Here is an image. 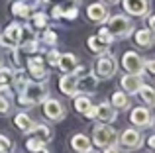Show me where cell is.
Listing matches in <instances>:
<instances>
[{"label": "cell", "instance_id": "obj_11", "mask_svg": "<svg viewBox=\"0 0 155 153\" xmlns=\"http://www.w3.org/2000/svg\"><path fill=\"white\" fill-rule=\"evenodd\" d=\"M122 67L126 73L132 75H141V67H143V57H140V53L136 51H126L122 55Z\"/></svg>", "mask_w": 155, "mask_h": 153}, {"label": "cell", "instance_id": "obj_20", "mask_svg": "<svg viewBox=\"0 0 155 153\" xmlns=\"http://www.w3.org/2000/svg\"><path fill=\"white\" fill-rule=\"evenodd\" d=\"M77 65H79V61H77V57L73 53H61L59 55L57 67L61 69V73H75Z\"/></svg>", "mask_w": 155, "mask_h": 153}, {"label": "cell", "instance_id": "obj_8", "mask_svg": "<svg viewBox=\"0 0 155 153\" xmlns=\"http://www.w3.org/2000/svg\"><path fill=\"white\" fill-rule=\"evenodd\" d=\"M20 30H22V26L18 22L8 24L6 30L0 34V47H4V49H16L18 41H20Z\"/></svg>", "mask_w": 155, "mask_h": 153}, {"label": "cell", "instance_id": "obj_3", "mask_svg": "<svg viewBox=\"0 0 155 153\" xmlns=\"http://www.w3.org/2000/svg\"><path fill=\"white\" fill-rule=\"evenodd\" d=\"M92 145L96 147H106V145H114L118 142V132L114 128H110V124H98L92 130Z\"/></svg>", "mask_w": 155, "mask_h": 153}, {"label": "cell", "instance_id": "obj_35", "mask_svg": "<svg viewBox=\"0 0 155 153\" xmlns=\"http://www.w3.org/2000/svg\"><path fill=\"white\" fill-rule=\"evenodd\" d=\"M12 110V102L10 98H6V96H0V114H8V112Z\"/></svg>", "mask_w": 155, "mask_h": 153}, {"label": "cell", "instance_id": "obj_48", "mask_svg": "<svg viewBox=\"0 0 155 153\" xmlns=\"http://www.w3.org/2000/svg\"><path fill=\"white\" fill-rule=\"evenodd\" d=\"M151 153H153V151H151Z\"/></svg>", "mask_w": 155, "mask_h": 153}, {"label": "cell", "instance_id": "obj_28", "mask_svg": "<svg viewBox=\"0 0 155 153\" xmlns=\"http://www.w3.org/2000/svg\"><path fill=\"white\" fill-rule=\"evenodd\" d=\"M73 98H75V102H73V104H75V110H77V112H81V114H84V112H87L88 108L92 106L91 98H88L87 94H81V96H77V94H75Z\"/></svg>", "mask_w": 155, "mask_h": 153}, {"label": "cell", "instance_id": "obj_30", "mask_svg": "<svg viewBox=\"0 0 155 153\" xmlns=\"http://www.w3.org/2000/svg\"><path fill=\"white\" fill-rule=\"evenodd\" d=\"M41 39H43V43L45 45H51V47H55L57 45V34L53 30H43V35H41Z\"/></svg>", "mask_w": 155, "mask_h": 153}, {"label": "cell", "instance_id": "obj_42", "mask_svg": "<svg viewBox=\"0 0 155 153\" xmlns=\"http://www.w3.org/2000/svg\"><path fill=\"white\" fill-rule=\"evenodd\" d=\"M147 145L151 147V149L155 147V135H149V139H147Z\"/></svg>", "mask_w": 155, "mask_h": 153}, {"label": "cell", "instance_id": "obj_6", "mask_svg": "<svg viewBox=\"0 0 155 153\" xmlns=\"http://www.w3.org/2000/svg\"><path fill=\"white\" fill-rule=\"evenodd\" d=\"M41 114L45 116L49 122H61V120L67 116V108H65V104L61 102V100L47 96L41 102Z\"/></svg>", "mask_w": 155, "mask_h": 153}, {"label": "cell", "instance_id": "obj_33", "mask_svg": "<svg viewBox=\"0 0 155 153\" xmlns=\"http://www.w3.org/2000/svg\"><path fill=\"white\" fill-rule=\"evenodd\" d=\"M59 55H61V51H59V49H49V53H47V57H45L47 65H51V67H57V61H59Z\"/></svg>", "mask_w": 155, "mask_h": 153}, {"label": "cell", "instance_id": "obj_26", "mask_svg": "<svg viewBox=\"0 0 155 153\" xmlns=\"http://www.w3.org/2000/svg\"><path fill=\"white\" fill-rule=\"evenodd\" d=\"M30 18V26L34 28L35 31H43L47 28V16L43 14V12H35V14L28 16Z\"/></svg>", "mask_w": 155, "mask_h": 153}, {"label": "cell", "instance_id": "obj_46", "mask_svg": "<svg viewBox=\"0 0 155 153\" xmlns=\"http://www.w3.org/2000/svg\"><path fill=\"white\" fill-rule=\"evenodd\" d=\"M0 63H2V59H0Z\"/></svg>", "mask_w": 155, "mask_h": 153}, {"label": "cell", "instance_id": "obj_21", "mask_svg": "<svg viewBox=\"0 0 155 153\" xmlns=\"http://www.w3.org/2000/svg\"><path fill=\"white\" fill-rule=\"evenodd\" d=\"M87 45H88V51H91V53L102 55V53H106V51H108V45H110V43L104 41V39L100 37L98 34H96V35H91V37L87 39Z\"/></svg>", "mask_w": 155, "mask_h": 153}, {"label": "cell", "instance_id": "obj_34", "mask_svg": "<svg viewBox=\"0 0 155 153\" xmlns=\"http://www.w3.org/2000/svg\"><path fill=\"white\" fill-rule=\"evenodd\" d=\"M0 84H12V69L0 67Z\"/></svg>", "mask_w": 155, "mask_h": 153}, {"label": "cell", "instance_id": "obj_45", "mask_svg": "<svg viewBox=\"0 0 155 153\" xmlns=\"http://www.w3.org/2000/svg\"><path fill=\"white\" fill-rule=\"evenodd\" d=\"M12 2H16V0H12Z\"/></svg>", "mask_w": 155, "mask_h": 153}, {"label": "cell", "instance_id": "obj_18", "mask_svg": "<svg viewBox=\"0 0 155 153\" xmlns=\"http://www.w3.org/2000/svg\"><path fill=\"white\" fill-rule=\"evenodd\" d=\"M71 149L75 153H84V151H91L92 149V142L88 135L84 134H75L71 138Z\"/></svg>", "mask_w": 155, "mask_h": 153}, {"label": "cell", "instance_id": "obj_16", "mask_svg": "<svg viewBox=\"0 0 155 153\" xmlns=\"http://www.w3.org/2000/svg\"><path fill=\"white\" fill-rule=\"evenodd\" d=\"M118 116V110H114L112 104L108 102H102L96 106V114H94V120H98V124H112Z\"/></svg>", "mask_w": 155, "mask_h": 153}, {"label": "cell", "instance_id": "obj_9", "mask_svg": "<svg viewBox=\"0 0 155 153\" xmlns=\"http://www.w3.org/2000/svg\"><path fill=\"white\" fill-rule=\"evenodd\" d=\"M130 122L136 128H151L153 126V116H151V108L149 106H136L130 112Z\"/></svg>", "mask_w": 155, "mask_h": 153}, {"label": "cell", "instance_id": "obj_22", "mask_svg": "<svg viewBox=\"0 0 155 153\" xmlns=\"http://www.w3.org/2000/svg\"><path fill=\"white\" fill-rule=\"evenodd\" d=\"M14 124H16V128H18L20 132H24V134H30L31 128L35 126V122L26 114V112H18V114L14 116Z\"/></svg>", "mask_w": 155, "mask_h": 153}, {"label": "cell", "instance_id": "obj_44", "mask_svg": "<svg viewBox=\"0 0 155 153\" xmlns=\"http://www.w3.org/2000/svg\"><path fill=\"white\" fill-rule=\"evenodd\" d=\"M84 153H92V151H84Z\"/></svg>", "mask_w": 155, "mask_h": 153}, {"label": "cell", "instance_id": "obj_12", "mask_svg": "<svg viewBox=\"0 0 155 153\" xmlns=\"http://www.w3.org/2000/svg\"><path fill=\"white\" fill-rule=\"evenodd\" d=\"M87 16L91 22L94 24H102L108 20V6L104 2H92L91 6L87 8Z\"/></svg>", "mask_w": 155, "mask_h": 153}, {"label": "cell", "instance_id": "obj_36", "mask_svg": "<svg viewBox=\"0 0 155 153\" xmlns=\"http://www.w3.org/2000/svg\"><path fill=\"white\" fill-rule=\"evenodd\" d=\"M77 16H79V6L77 4H73L69 10H63V18H67V20H75Z\"/></svg>", "mask_w": 155, "mask_h": 153}, {"label": "cell", "instance_id": "obj_1", "mask_svg": "<svg viewBox=\"0 0 155 153\" xmlns=\"http://www.w3.org/2000/svg\"><path fill=\"white\" fill-rule=\"evenodd\" d=\"M49 96L47 80H28L22 92H18V104L22 108H34L35 104H41Z\"/></svg>", "mask_w": 155, "mask_h": 153}, {"label": "cell", "instance_id": "obj_14", "mask_svg": "<svg viewBox=\"0 0 155 153\" xmlns=\"http://www.w3.org/2000/svg\"><path fill=\"white\" fill-rule=\"evenodd\" d=\"M134 43L141 49H149L155 41V35H153V30L149 28H140V30H134Z\"/></svg>", "mask_w": 155, "mask_h": 153}, {"label": "cell", "instance_id": "obj_19", "mask_svg": "<svg viewBox=\"0 0 155 153\" xmlns=\"http://www.w3.org/2000/svg\"><path fill=\"white\" fill-rule=\"evenodd\" d=\"M110 104H112L114 110H128L132 106V100H130V94L124 90H116L112 96H110Z\"/></svg>", "mask_w": 155, "mask_h": 153}, {"label": "cell", "instance_id": "obj_27", "mask_svg": "<svg viewBox=\"0 0 155 153\" xmlns=\"http://www.w3.org/2000/svg\"><path fill=\"white\" fill-rule=\"evenodd\" d=\"M10 10L16 18H28V16H30V4H26L24 0H16Z\"/></svg>", "mask_w": 155, "mask_h": 153}, {"label": "cell", "instance_id": "obj_31", "mask_svg": "<svg viewBox=\"0 0 155 153\" xmlns=\"http://www.w3.org/2000/svg\"><path fill=\"white\" fill-rule=\"evenodd\" d=\"M145 73V76H153L155 75V61L153 59H143V67H141V75Z\"/></svg>", "mask_w": 155, "mask_h": 153}, {"label": "cell", "instance_id": "obj_37", "mask_svg": "<svg viewBox=\"0 0 155 153\" xmlns=\"http://www.w3.org/2000/svg\"><path fill=\"white\" fill-rule=\"evenodd\" d=\"M0 96H6V98L14 96V92H12V84H0Z\"/></svg>", "mask_w": 155, "mask_h": 153}, {"label": "cell", "instance_id": "obj_10", "mask_svg": "<svg viewBox=\"0 0 155 153\" xmlns=\"http://www.w3.org/2000/svg\"><path fill=\"white\" fill-rule=\"evenodd\" d=\"M124 12L134 18H145L149 14V0H120Z\"/></svg>", "mask_w": 155, "mask_h": 153}, {"label": "cell", "instance_id": "obj_29", "mask_svg": "<svg viewBox=\"0 0 155 153\" xmlns=\"http://www.w3.org/2000/svg\"><path fill=\"white\" fill-rule=\"evenodd\" d=\"M45 147V143L41 142V139H38V138H34V135H30V138L26 139V149L30 151V153H35V151H39V149H43Z\"/></svg>", "mask_w": 155, "mask_h": 153}, {"label": "cell", "instance_id": "obj_15", "mask_svg": "<svg viewBox=\"0 0 155 153\" xmlns=\"http://www.w3.org/2000/svg\"><path fill=\"white\" fill-rule=\"evenodd\" d=\"M96 84H98L96 75H92V73L81 75L77 79V94H88V92H92L96 88Z\"/></svg>", "mask_w": 155, "mask_h": 153}, {"label": "cell", "instance_id": "obj_41", "mask_svg": "<svg viewBox=\"0 0 155 153\" xmlns=\"http://www.w3.org/2000/svg\"><path fill=\"white\" fill-rule=\"evenodd\" d=\"M145 18H147V28H149V30H155V18L151 14H147Z\"/></svg>", "mask_w": 155, "mask_h": 153}, {"label": "cell", "instance_id": "obj_38", "mask_svg": "<svg viewBox=\"0 0 155 153\" xmlns=\"http://www.w3.org/2000/svg\"><path fill=\"white\" fill-rule=\"evenodd\" d=\"M98 35H100V37L104 39V41H108V43H112V41H114L112 34H110V31L106 30V26H104V28H100V30H98Z\"/></svg>", "mask_w": 155, "mask_h": 153}, {"label": "cell", "instance_id": "obj_47", "mask_svg": "<svg viewBox=\"0 0 155 153\" xmlns=\"http://www.w3.org/2000/svg\"><path fill=\"white\" fill-rule=\"evenodd\" d=\"M61 2H63V0H61Z\"/></svg>", "mask_w": 155, "mask_h": 153}, {"label": "cell", "instance_id": "obj_43", "mask_svg": "<svg viewBox=\"0 0 155 153\" xmlns=\"http://www.w3.org/2000/svg\"><path fill=\"white\" fill-rule=\"evenodd\" d=\"M104 2H108V4H120V0H104Z\"/></svg>", "mask_w": 155, "mask_h": 153}, {"label": "cell", "instance_id": "obj_24", "mask_svg": "<svg viewBox=\"0 0 155 153\" xmlns=\"http://www.w3.org/2000/svg\"><path fill=\"white\" fill-rule=\"evenodd\" d=\"M28 73L24 69H16V71H12V86L16 88L18 92H22L24 90V86L28 84Z\"/></svg>", "mask_w": 155, "mask_h": 153}, {"label": "cell", "instance_id": "obj_25", "mask_svg": "<svg viewBox=\"0 0 155 153\" xmlns=\"http://www.w3.org/2000/svg\"><path fill=\"white\" fill-rule=\"evenodd\" d=\"M137 94H140V98L145 102V106H155V90L153 86H149V84H141L140 90H137Z\"/></svg>", "mask_w": 155, "mask_h": 153}, {"label": "cell", "instance_id": "obj_4", "mask_svg": "<svg viewBox=\"0 0 155 153\" xmlns=\"http://www.w3.org/2000/svg\"><path fill=\"white\" fill-rule=\"evenodd\" d=\"M118 142H120V149L126 151H136L143 145V135H141V130L134 128H126L118 134Z\"/></svg>", "mask_w": 155, "mask_h": 153}, {"label": "cell", "instance_id": "obj_39", "mask_svg": "<svg viewBox=\"0 0 155 153\" xmlns=\"http://www.w3.org/2000/svg\"><path fill=\"white\" fill-rule=\"evenodd\" d=\"M102 153H124L120 149V147H116V143L114 145H106V147H102Z\"/></svg>", "mask_w": 155, "mask_h": 153}, {"label": "cell", "instance_id": "obj_13", "mask_svg": "<svg viewBox=\"0 0 155 153\" xmlns=\"http://www.w3.org/2000/svg\"><path fill=\"white\" fill-rule=\"evenodd\" d=\"M143 84V75H124L120 80V86L124 92H128V94H137V90H140V86Z\"/></svg>", "mask_w": 155, "mask_h": 153}, {"label": "cell", "instance_id": "obj_23", "mask_svg": "<svg viewBox=\"0 0 155 153\" xmlns=\"http://www.w3.org/2000/svg\"><path fill=\"white\" fill-rule=\"evenodd\" d=\"M30 135H34V138L41 139L43 143H47V142H49V139L53 138V132H51V128L47 126V124H35V126L31 128Z\"/></svg>", "mask_w": 155, "mask_h": 153}, {"label": "cell", "instance_id": "obj_40", "mask_svg": "<svg viewBox=\"0 0 155 153\" xmlns=\"http://www.w3.org/2000/svg\"><path fill=\"white\" fill-rule=\"evenodd\" d=\"M51 18H55V20L63 18V8H61V6H55V8L51 10Z\"/></svg>", "mask_w": 155, "mask_h": 153}, {"label": "cell", "instance_id": "obj_2", "mask_svg": "<svg viewBox=\"0 0 155 153\" xmlns=\"http://www.w3.org/2000/svg\"><path fill=\"white\" fill-rule=\"evenodd\" d=\"M106 30L112 34L114 39H126L132 35V31L136 30V24H134V20L130 18L128 14H116V16H108V20H106Z\"/></svg>", "mask_w": 155, "mask_h": 153}, {"label": "cell", "instance_id": "obj_32", "mask_svg": "<svg viewBox=\"0 0 155 153\" xmlns=\"http://www.w3.org/2000/svg\"><path fill=\"white\" fill-rule=\"evenodd\" d=\"M12 149H14V143H12L6 135L0 134V153H12Z\"/></svg>", "mask_w": 155, "mask_h": 153}, {"label": "cell", "instance_id": "obj_17", "mask_svg": "<svg viewBox=\"0 0 155 153\" xmlns=\"http://www.w3.org/2000/svg\"><path fill=\"white\" fill-rule=\"evenodd\" d=\"M77 76L75 73H63V76L59 79V90L65 96H75L77 94Z\"/></svg>", "mask_w": 155, "mask_h": 153}, {"label": "cell", "instance_id": "obj_7", "mask_svg": "<svg viewBox=\"0 0 155 153\" xmlns=\"http://www.w3.org/2000/svg\"><path fill=\"white\" fill-rule=\"evenodd\" d=\"M26 73L31 76V80H47L49 71L45 67V59L34 53V57H28L26 61Z\"/></svg>", "mask_w": 155, "mask_h": 153}, {"label": "cell", "instance_id": "obj_5", "mask_svg": "<svg viewBox=\"0 0 155 153\" xmlns=\"http://www.w3.org/2000/svg\"><path fill=\"white\" fill-rule=\"evenodd\" d=\"M116 73H118V61H116V57H112V55H108V53H102L98 59H96V63H94V75H96V79L108 80V79H112Z\"/></svg>", "mask_w": 155, "mask_h": 153}]
</instances>
